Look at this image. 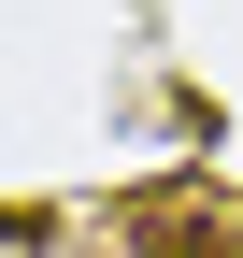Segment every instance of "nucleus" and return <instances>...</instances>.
I'll use <instances>...</instances> for the list:
<instances>
[{
	"label": "nucleus",
	"mask_w": 243,
	"mask_h": 258,
	"mask_svg": "<svg viewBox=\"0 0 243 258\" xmlns=\"http://www.w3.org/2000/svg\"><path fill=\"white\" fill-rule=\"evenodd\" d=\"M158 258H243V230H200V215H172V230H158Z\"/></svg>",
	"instance_id": "nucleus-1"
}]
</instances>
